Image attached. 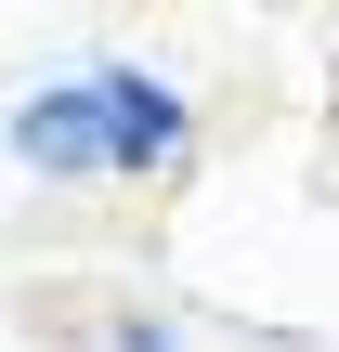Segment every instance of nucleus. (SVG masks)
<instances>
[{
  "label": "nucleus",
  "instance_id": "f03ea898",
  "mask_svg": "<svg viewBox=\"0 0 339 352\" xmlns=\"http://www.w3.org/2000/svg\"><path fill=\"white\" fill-rule=\"evenodd\" d=\"M0 157L39 170V183H105V91H91V65H78V78H39V91L13 104Z\"/></svg>",
  "mask_w": 339,
  "mask_h": 352
},
{
  "label": "nucleus",
  "instance_id": "f257e3e1",
  "mask_svg": "<svg viewBox=\"0 0 339 352\" xmlns=\"http://www.w3.org/2000/svg\"><path fill=\"white\" fill-rule=\"evenodd\" d=\"M91 91H105V170H118V183H170V170L196 157V104H183L157 65L105 52V65H91Z\"/></svg>",
  "mask_w": 339,
  "mask_h": 352
},
{
  "label": "nucleus",
  "instance_id": "7ed1b4c3",
  "mask_svg": "<svg viewBox=\"0 0 339 352\" xmlns=\"http://www.w3.org/2000/svg\"><path fill=\"white\" fill-rule=\"evenodd\" d=\"M105 352H183V327H170V314H118V327H105Z\"/></svg>",
  "mask_w": 339,
  "mask_h": 352
}]
</instances>
